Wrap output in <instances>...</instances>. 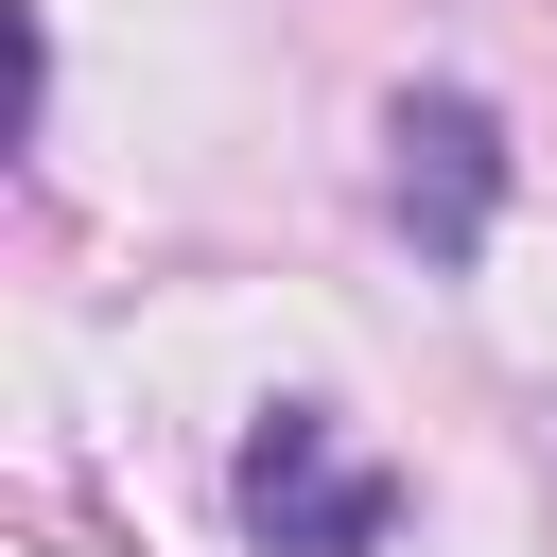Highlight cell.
I'll use <instances>...</instances> for the list:
<instances>
[{
    "label": "cell",
    "mask_w": 557,
    "mask_h": 557,
    "mask_svg": "<svg viewBox=\"0 0 557 557\" xmlns=\"http://www.w3.org/2000/svg\"><path fill=\"white\" fill-rule=\"evenodd\" d=\"M226 487H244V522H261L278 557H366V540L400 522V470H366V453L331 435V400H278Z\"/></svg>",
    "instance_id": "1"
},
{
    "label": "cell",
    "mask_w": 557,
    "mask_h": 557,
    "mask_svg": "<svg viewBox=\"0 0 557 557\" xmlns=\"http://www.w3.org/2000/svg\"><path fill=\"white\" fill-rule=\"evenodd\" d=\"M383 191H400L418 261H470L487 209H505V122H487L470 87H400V122H383Z\"/></svg>",
    "instance_id": "2"
}]
</instances>
